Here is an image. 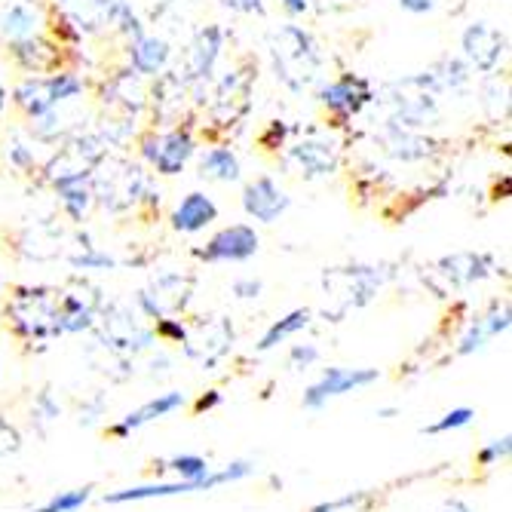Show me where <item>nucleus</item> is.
<instances>
[{"mask_svg": "<svg viewBox=\"0 0 512 512\" xmlns=\"http://www.w3.org/2000/svg\"><path fill=\"white\" fill-rule=\"evenodd\" d=\"M270 62L276 71V80L292 92H307L313 83L322 77V53L316 40L298 28V25H283L270 34Z\"/></svg>", "mask_w": 512, "mask_h": 512, "instance_id": "f257e3e1", "label": "nucleus"}, {"mask_svg": "<svg viewBox=\"0 0 512 512\" xmlns=\"http://www.w3.org/2000/svg\"><path fill=\"white\" fill-rule=\"evenodd\" d=\"M10 322L19 338L37 344L65 335L59 322V292L46 286H19L10 301Z\"/></svg>", "mask_w": 512, "mask_h": 512, "instance_id": "f03ea898", "label": "nucleus"}, {"mask_svg": "<svg viewBox=\"0 0 512 512\" xmlns=\"http://www.w3.org/2000/svg\"><path fill=\"white\" fill-rule=\"evenodd\" d=\"M384 276L378 267H335L322 273V289H325V319L341 322L350 310H359L375 301Z\"/></svg>", "mask_w": 512, "mask_h": 512, "instance_id": "7ed1b4c3", "label": "nucleus"}, {"mask_svg": "<svg viewBox=\"0 0 512 512\" xmlns=\"http://www.w3.org/2000/svg\"><path fill=\"white\" fill-rule=\"evenodd\" d=\"M255 473L252 460H234L221 470H209L203 479L194 482H151V485H135V488H120L105 494V503L120 506V503H142V500H163V497H181V494H200V491H215L221 485L243 482Z\"/></svg>", "mask_w": 512, "mask_h": 512, "instance_id": "20e7f679", "label": "nucleus"}, {"mask_svg": "<svg viewBox=\"0 0 512 512\" xmlns=\"http://www.w3.org/2000/svg\"><path fill=\"white\" fill-rule=\"evenodd\" d=\"M80 92H83V80H80L77 74L53 71V74H46V77H43V74L25 77V80L16 86L13 99H16V105H19L31 120H37V117H43V114L56 111L62 102L77 99Z\"/></svg>", "mask_w": 512, "mask_h": 512, "instance_id": "39448f33", "label": "nucleus"}, {"mask_svg": "<svg viewBox=\"0 0 512 512\" xmlns=\"http://www.w3.org/2000/svg\"><path fill=\"white\" fill-rule=\"evenodd\" d=\"M378 381H381L378 368H341V365H332V368L322 371L319 381H313L304 390L301 405L307 411H319L329 399H338V396H347V393H359V390L378 384Z\"/></svg>", "mask_w": 512, "mask_h": 512, "instance_id": "423d86ee", "label": "nucleus"}, {"mask_svg": "<svg viewBox=\"0 0 512 512\" xmlns=\"http://www.w3.org/2000/svg\"><path fill=\"white\" fill-rule=\"evenodd\" d=\"M105 160V138L92 135V132H80L77 138L62 145V151L53 157V163L46 166V178L53 184L65 181V178H89L92 169Z\"/></svg>", "mask_w": 512, "mask_h": 512, "instance_id": "0eeeda50", "label": "nucleus"}, {"mask_svg": "<svg viewBox=\"0 0 512 512\" xmlns=\"http://www.w3.org/2000/svg\"><path fill=\"white\" fill-rule=\"evenodd\" d=\"M234 322L215 316L209 322L194 325V332L188 329V338H184V353H188L203 371H212L230 350H234Z\"/></svg>", "mask_w": 512, "mask_h": 512, "instance_id": "6e6552de", "label": "nucleus"}, {"mask_svg": "<svg viewBox=\"0 0 512 512\" xmlns=\"http://www.w3.org/2000/svg\"><path fill=\"white\" fill-rule=\"evenodd\" d=\"M261 249V237L252 224H230L206 243V249H194V255L206 264H240L255 258Z\"/></svg>", "mask_w": 512, "mask_h": 512, "instance_id": "1a4fd4ad", "label": "nucleus"}, {"mask_svg": "<svg viewBox=\"0 0 512 512\" xmlns=\"http://www.w3.org/2000/svg\"><path fill=\"white\" fill-rule=\"evenodd\" d=\"M197 151V142L188 129H169V132H160V135H148L142 142V154L145 160L160 172V175H178L188 160L194 157Z\"/></svg>", "mask_w": 512, "mask_h": 512, "instance_id": "9d476101", "label": "nucleus"}, {"mask_svg": "<svg viewBox=\"0 0 512 512\" xmlns=\"http://www.w3.org/2000/svg\"><path fill=\"white\" fill-rule=\"evenodd\" d=\"M191 292H194V279L181 276V273H163L157 276L151 289L138 292V307H142V313L148 319H163L169 313H181L184 307H188L191 301Z\"/></svg>", "mask_w": 512, "mask_h": 512, "instance_id": "9b49d317", "label": "nucleus"}, {"mask_svg": "<svg viewBox=\"0 0 512 512\" xmlns=\"http://www.w3.org/2000/svg\"><path fill=\"white\" fill-rule=\"evenodd\" d=\"M99 322H102V338L108 341V347L114 353L132 356V353L151 350L157 344V335L151 329H145V325L138 322V316H132L120 304H114L111 310H105V316Z\"/></svg>", "mask_w": 512, "mask_h": 512, "instance_id": "f8f14e48", "label": "nucleus"}, {"mask_svg": "<svg viewBox=\"0 0 512 512\" xmlns=\"http://www.w3.org/2000/svg\"><path fill=\"white\" fill-rule=\"evenodd\" d=\"M289 160L301 169L304 178H329L332 172H338L341 148L329 132L310 129V135L292 145Z\"/></svg>", "mask_w": 512, "mask_h": 512, "instance_id": "ddd939ff", "label": "nucleus"}, {"mask_svg": "<svg viewBox=\"0 0 512 512\" xmlns=\"http://www.w3.org/2000/svg\"><path fill=\"white\" fill-rule=\"evenodd\" d=\"M92 194H96L111 212H123L148 194V178L138 166L120 163V172L96 175V188H92Z\"/></svg>", "mask_w": 512, "mask_h": 512, "instance_id": "4468645a", "label": "nucleus"}, {"mask_svg": "<svg viewBox=\"0 0 512 512\" xmlns=\"http://www.w3.org/2000/svg\"><path fill=\"white\" fill-rule=\"evenodd\" d=\"M316 99L325 111H332L335 117L347 120V117H356L371 99H375V92H371V83L365 77L341 74L332 83H322L316 89Z\"/></svg>", "mask_w": 512, "mask_h": 512, "instance_id": "2eb2a0df", "label": "nucleus"}, {"mask_svg": "<svg viewBox=\"0 0 512 512\" xmlns=\"http://www.w3.org/2000/svg\"><path fill=\"white\" fill-rule=\"evenodd\" d=\"M460 46H463V56H467V62L476 71L491 74L506 53V37L500 28H494L488 22H473L467 31H463Z\"/></svg>", "mask_w": 512, "mask_h": 512, "instance_id": "dca6fc26", "label": "nucleus"}, {"mask_svg": "<svg viewBox=\"0 0 512 512\" xmlns=\"http://www.w3.org/2000/svg\"><path fill=\"white\" fill-rule=\"evenodd\" d=\"M512 325V310L509 301H494L482 316H476L470 322V329L463 332L460 344H457V356H473L479 350H485L494 338L506 335Z\"/></svg>", "mask_w": 512, "mask_h": 512, "instance_id": "f3484780", "label": "nucleus"}, {"mask_svg": "<svg viewBox=\"0 0 512 512\" xmlns=\"http://www.w3.org/2000/svg\"><path fill=\"white\" fill-rule=\"evenodd\" d=\"M292 206L289 194L279 188V184L267 175L255 178L246 184V191H243V209L249 218L261 221V224H273L279 221V215H286V209Z\"/></svg>", "mask_w": 512, "mask_h": 512, "instance_id": "a211bd4d", "label": "nucleus"}, {"mask_svg": "<svg viewBox=\"0 0 512 512\" xmlns=\"http://www.w3.org/2000/svg\"><path fill=\"white\" fill-rule=\"evenodd\" d=\"M184 393H178V390H169V393H160V396H154V399H148L145 405H138L135 411H129L123 421H117V424H111L108 427V436H114V439H129L135 430H142L145 424H154V421H163V417H169V414H175V411H181L184 408Z\"/></svg>", "mask_w": 512, "mask_h": 512, "instance_id": "6ab92c4d", "label": "nucleus"}, {"mask_svg": "<svg viewBox=\"0 0 512 512\" xmlns=\"http://www.w3.org/2000/svg\"><path fill=\"white\" fill-rule=\"evenodd\" d=\"M436 273L445 279L448 289H467L494 273V258L485 252H457L442 258L436 264Z\"/></svg>", "mask_w": 512, "mask_h": 512, "instance_id": "aec40b11", "label": "nucleus"}, {"mask_svg": "<svg viewBox=\"0 0 512 512\" xmlns=\"http://www.w3.org/2000/svg\"><path fill=\"white\" fill-rule=\"evenodd\" d=\"M10 53H13V62L28 74H53V71H59V62H62L59 46L50 43L46 37H40V34L25 37V40H13Z\"/></svg>", "mask_w": 512, "mask_h": 512, "instance_id": "412c9836", "label": "nucleus"}, {"mask_svg": "<svg viewBox=\"0 0 512 512\" xmlns=\"http://www.w3.org/2000/svg\"><path fill=\"white\" fill-rule=\"evenodd\" d=\"M221 46H224V31L218 25H206L194 43H191V53H188V80L206 83L215 71V62L221 56Z\"/></svg>", "mask_w": 512, "mask_h": 512, "instance_id": "4be33fe9", "label": "nucleus"}, {"mask_svg": "<svg viewBox=\"0 0 512 512\" xmlns=\"http://www.w3.org/2000/svg\"><path fill=\"white\" fill-rule=\"evenodd\" d=\"M212 221H218V206L203 191H191L172 212V227L178 234H200Z\"/></svg>", "mask_w": 512, "mask_h": 512, "instance_id": "5701e85b", "label": "nucleus"}, {"mask_svg": "<svg viewBox=\"0 0 512 512\" xmlns=\"http://www.w3.org/2000/svg\"><path fill=\"white\" fill-rule=\"evenodd\" d=\"M169 43L163 37H154V34H142L138 40H132L129 46V62H132V71L138 77H154L166 68L169 62Z\"/></svg>", "mask_w": 512, "mask_h": 512, "instance_id": "b1692460", "label": "nucleus"}, {"mask_svg": "<svg viewBox=\"0 0 512 512\" xmlns=\"http://www.w3.org/2000/svg\"><path fill=\"white\" fill-rule=\"evenodd\" d=\"M40 25H43V16L34 7V0H16V4L4 7V13H0V34L10 43L40 34Z\"/></svg>", "mask_w": 512, "mask_h": 512, "instance_id": "393cba45", "label": "nucleus"}, {"mask_svg": "<svg viewBox=\"0 0 512 512\" xmlns=\"http://www.w3.org/2000/svg\"><path fill=\"white\" fill-rule=\"evenodd\" d=\"M59 322L62 332H86L99 322V304L74 292H59Z\"/></svg>", "mask_w": 512, "mask_h": 512, "instance_id": "a878e982", "label": "nucleus"}, {"mask_svg": "<svg viewBox=\"0 0 512 512\" xmlns=\"http://www.w3.org/2000/svg\"><path fill=\"white\" fill-rule=\"evenodd\" d=\"M53 188H56V194L62 200L65 215L71 221L83 224L86 215H89V209H92V203H96V194H92L89 178H65V181H56Z\"/></svg>", "mask_w": 512, "mask_h": 512, "instance_id": "bb28decb", "label": "nucleus"}, {"mask_svg": "<svg viewBox=\"0 0 512 512\" xmlns=\"http://www.w3.org/2000/svg\"><path fill=\"white\" fill-rule=\"evenodd\" d=\"M120 105L126 114H138V108L145 105V89L138 86V74L129 68L123 74H117L108 86H105V105Z\"/></svg>", "mask_w": 512, "mask_h": 512, "instance_id": "cd10ccee", "label": "nucleus"}, {"mask_svg": "<svg viewBox=\"0 0 512 512\" xmlns=\"http://www.w3.org/2000/svg\"><path fill=\"white\" fill-rule=\"evenodd\" d=\"M310 319H313V313L307 310V307H298V310H292L289 316H283V319H276L270 329L261 335V341H258V353H270L273 347H279V344H286L289 338H295L298 332H304L307 325H310Z\"/></svg>", "mask_w": 512, "mask_h": 512, "instance_id": "c85d7f7f", "label": "nucleus"}, {"mask_svg": "<svg viewBox=\"0 0 512 512\" xmlns=\"http://www.w3.org/2000/svg\"><path fill=\"white\" fill-rule=\"evenodd\" d=\"M200 175L209 181H221V184L237 181L240 178V160L230 148H212L200 160Z\"/></svg>", "mask_w": 512, "mask_h": 512, "instance_id": "c756f323", "label": "nucleus"}, {"mask_svg": "<svg viewBox=\"0 0 512 512\" xmlns=\"http://www.w3.org/2000/svg\"><path fill=\"white\" fill-rule=\"evenodd\" d=\"M387 148H390L393 157H402V160H421V157L430 154V142H424V138H414L402 126H390Z\"/></svg>", "mask_w": 512, "mask_h": 512, "instance_id": "7c9ffc66", "label": "nucleus"}, {"mask_svg": "<svg viewBox=\"0 0 512 512\" xmlns=\"http://www.w3.org/2000/svg\"><path fill=\"white\" fill-rule=\"evenodd\" d=\"M89 500H92V485H83V488H71V491L53 494L50 500L40 503V506L31 509V512H77V509H83Z\"/></svg>", "mask_w": 512, "mask_h": 512, "instance_id": "2f4dec72", "label": "nucleus"}, {"mask_svg": "<svg viewBox=\"0 0 512 512\" xmlns=\"http://www.w3.org/2000/svg\"><path fill=\"white\" fill-rule=\"evenodd\" d=\"M375 506V491H353L338 500H322L310 512H371Z\"/></svg>", "mask_w": 512, "mask_h": 512, "instance_id": "473e14b6", "label": "nucleus"}, {"mask_svg": "<svg viewBox=\"0 0 512 512\" xmlns=\"http://www.w3.org/2000/svg\"><path fill=\"white\" fill-rule=\"evenodd\" d=\"M473 417H476V411H473L470 405H460V408H451V411H445V414L439 417V421H433V424L421 427V433H424V436H442V433H454V430L470 427V424H473Z\"/></svg>", "mask_w": 512, "mask_h": 512, "instance_id": "72a5a7b5", "label": "nucleus"}, {"mask_svg": "<svg viewBox=\"0 0 512 512\" xmlns=\"http://www.w3.org/2000/svg\"><path fill=\"white\" fill-rule=\"evenodd\" d=\"M166 470L178 473L184 482H194V479H203L212 467H209V460L200 454H175L166 460Z\"/></svg>", "mask_w": 512, "mask_h": 512, "instance_id": "f704fd0d", "label": "nucleus"}, {"mask_svg": "<svg viewBox=\"0 0 512 512\" xmlns=\"http://www.w3.org/2000/svg\"><path fill=\"white\" fill-rule=\"evenodd\" d=\"M68 261L74 270H114L117 267V261L108 252H99L96 246H86L80 255H71Z\"/></svg>", "mask_w": 512, "mask_h": 512, "instance_id": "c9c22d12", "label": "nucleus"}, {"mask_svg": "<svg viewBox=\"0 0 512 512\" xmlns=\"http://www.w3.org/2000/svg\"><path fill=\"white\" fill-rule=\"evenodd\" d=\"M111 25H117V31H120V34H126V37H132V40H138V37L145 34L142 19H138V16L132 13V7L126 4V0H120V4H117V13H114Z\"/></svg>", "mask_w": 512, "mask_h": 512, "instance_id": "e433bc0d", "label": "nucleus"}, {"mask_svg": "<svg viewBox=\"0 0 512 512\" xmlns=\"http://www.w3.org/2000/svg\"><path fill=\"white\" fill-rule=\"evenodd\" d=\"M509 451H512V439L509 436H500V439H494V442H488L485 448H479V454H476V460H479V467H497L500 460H506L509 457Z\"/></svg>", "mask_w": 512, "mask_h": 512, "instance_id": "4c0bfd02", "label": "nucleus"}, {"mask_svg": "<svg viewBox=\"0 0 512 512\" xmlns=\"http://www.w3.org/2000/svg\"><path fill=\"white\" fill-rule=\"evenodd\" d=\"M154 335L163 338V341H172V344H184V338H188V325H184L181 319L163 316V319H157V325H154Z\"/></svg>", "mask_w": 512, "mask_h": 512, "instance_id": "58836bf2", "label": "nucleus"}, {"mask_svg": "<svg viewBox=\"0 0 512 512\" xmlns=\"http://www.w3.org/2000/svg\"><path fill=\"white\" fill-rule=\"evenodd\" d=\"M316 362H319V347L316 344H295L292 353H289V368H295V371L313 368Z\"/></svg>", "mask_w": 512, "mask_h": 512, "instance_id": "ea45409f", "label": "nucleus"}, {"mask_svg": "<svg viewBox=\"0 0 512 512\" xmlns=\"http://www.w3.org/2000/svg\"><path fill=\"white\" fill-rule=\"evenodd\" d=\"M34 411L43 417V421H56V417L62 414V405L53 399L50 390H43V393H37V399H34Z\"/></svg>", "mask_w": 512, "mask_h": 512, "instance_id": "a19ab883", "label": "nucleus"}, {"mask_svg": "<svg viewBox=\"0 0 512 512\" xmlns=\"http://www.w3.org/2000/svg\"><path fill=\"white\" fill-rule=\"evenodd\" d=\"M230 292H234L240 301H252V298H261L264 283H261V279H255V276H246V279H237V283L230 286Z\"/></svg>", "mask_w": 512, "mask_h": 512, "instance_id": "79ce46f5", "label": "nucleus"}, {"mask_svg": "<svg viewBox=\"0 0 512 512\" xmlns=\"http://www.w3.org/2000/svg\"><path fill=\"white\" fill-rule=\"evenodd\" d=\"M7 160L16 166V169H34V151L28 148V145H19V142H13L10 148H7Z\"/></svg>", "mask_w": 512, "mask_h": 512, "instance_id": "37998d69", "label": "nucleus"}, {"mask_svg": "<svg viewBox=\"0 0 512 512\" xmlns=\"http://www.w3.org/2000/svg\"><path fill=\"white\" fill-rule=\"evenodd\" d=\"M221 4L237 13H264V0H221Z\"/></svg>", "mask_w": 512, "mask_h": 512, "instance_id": "c03bdc74", "label": "nucleus"}, {"mask_svg": "<svg viewBox=\"0 0 512 512\" xmlns=\"http://www.w3.org/2000/svg\"><path fill=\"white\" fill-rule=\"evenodd\" d=\"M102 408H105V402H102V399H96V402H92L89 408H80V427H92V424H99Z\"/></svg>", "mask_w": 512, "mask_h": 512, "instance_id": "a18cd8bd", "label": "nucleus"}, {"mask_svg": "<svg viewBox=\"0 0 512 512\" xmlns=\"http://www.w3.org/2000/svg\"><path fill=\"white\" fill-rule=\"evenodd\" d=\"M396 4L405 10V13H414V16H424V13H430L433 10V4L436 0H396Z\"/></svg>", "mask_w": 512, "mask_h": 512, "instance_id": "49530a36", "label": "nucleus"}, {"mask_svg": "<svg viewBox=\"0 0 512 512\" xmlns=\"http://www.w3.org/2000/svg\"><path fill=\"white\" fill-rule=\"evenodd\" d=\"M221 405V393L218 390H209V393H203L197 402H194V414H206V411H212V408H218Z\"/></svg>", "mask_w": 512, "mask_h": 512, "instance_id": "de8ad7c7", "label": "nucleus"}, {"mask_svg": "<svg viewBox=\"0 0 512 512\" xmlns=\"http://www.w3.org/2000/svg\"><path fill=\"white\" fill-rule=\"evenodd\" d=\"M286 132H289V129L283 126V120H273V123H270V129H267V132L261 135V145H267V142H270V138H273V142H279V145H283V138H286Z\"/></svg>", "mask_w": 512, "mask_h": 512, "instance_id": "09e8293b", "label": "nucleus"}, {"mask_svg": "<svg viewBox=\"0 0 512 512\" xmlns=\"http://www.w3.org/2000/svg\"><path fill=\"white\" fill-rule=\"evenodd\" d=\"M279 4L286 7V13H289V16H301V13H307V10H310V0H279Z\"/></svg>", "mask_w": 512, "mask_h": 512, "instance_id": "8fccbe9b", "label": "nucleus"}, {"mask_svg": "<svg viewBox=\"0 0 512 512\" xmlns=\"http://www.w3.org/2000/svg\"><path fill=\"white\" fill-rule=\"evenodd\" d=\"M439 512H473V506L463 503V500H448Z\"/></svg>", "mask_w": 512, "mask_h": 512, "instance_id": "3c124183", "label": "nucleus"}, {"mask_svg": "<svg viewBox=\"0 0 512 512\" xmlns=\"http://www.w3.org/2000/svg\"><path fill=\"white\" fill-rule=\"evenodd\" d=\"M399 414V408L396 405H387V408H378V417L381 421H393V417Z\"/></svg>", "mask_w": 512, "mask_h": 512, "instance_id": "603ef678", "label": "nucleus"}, {"mask_svg": "<svg viewBox=\"0 0 512 512\" xmlns=\"http://www.w3.org/2000/svg\"><path fill=\"white\" fill-rule=\"evenodd\" d=\"M4 108H7V89L0 86V114H4Z\"/></svg>", "mask_w": 512, "mask_h": 512, "instance_id": "864d4df0", "label": "nucleus"}, {"mask_svg": "<svg viewBox=\"0 0 512 512\" xmlns=\"http://www.w3.org/2000/svg\"><path fill=\"white\" fill-rule=\"evenodd\" d=\"M353 0H332V7H350Z\"/></svg>", "mask_w": 512, "mask_h": 512, "instance_id": "5fc2aeb1", "label": "nucleus"}, {"mask_svg": "<svg viewBox=\"0 0 512 512\" xmlns=\"http://www.w3.org/2000/svg\"><path fill=\"white\" fill-rule=\"evenodd\" d=\"M59 4H65V7H74V4H77V0H59Z\"/></svg>", "mask_w": 512, "mask_h": 512, "instance_id": "6e6d98bb", "label": "nucleus"}]
</instances>
